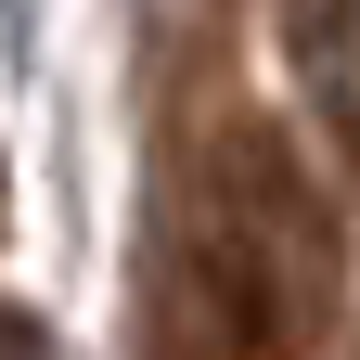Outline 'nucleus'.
<instances>
[{
    "label": "nucleus",
    "instance_id": "nucleus-1",
    "mask_svg": "<svg viewBox=\"0 0 360 360\" xmlns=\"http://www.w3.org/2000/svg\"><path fill=\"white\" fill-rule=\"evenodd\" d=\"M335 322V219L283 129H219L155 232V360H309Z\"/></svg>",
    "mask_w": 360,
    "mask_h": 360
},
{
    "label": "nucleus",
    "instance_id": "nucleus-2",
    "mask_svg": "<svg viewBox=\"0 0 360 360\" xmlns=\"http://www.w3.org/2000/svg\"><path fill=\"white\" fill-rule=\"evenodd\" d=\"M0 360H52V335H39V309H13V296H0Z\"/></svg>",
    "mask_w": 360,
    "mask_h": 360
}]
</instances>
